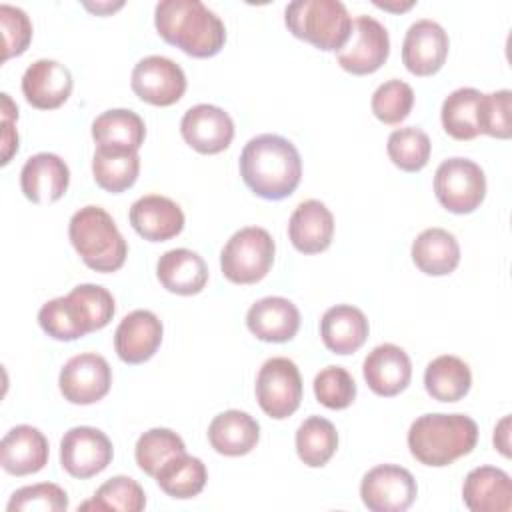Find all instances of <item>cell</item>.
Returning <instances> with one entry per match:
<instances>
[{"label": "cell", "instance_id": "cell-15", "mask_svg": "<svg viewBox=\"0 0 512 512\" xmlns=\"http://www.w3.org/2000/svg\"><path fill=\"white\" fill-rule=\"evenodd\" d=\"M450 40L444 28L430 20L422 18L410 24L402 42V62L408 72L416 76L436 74L448 56Z\"/></svg>", "mask_w": 512, "mask_h": 512}, {"label": "cell", "instance_id": "cell-36", "mask_svg": "<svg viewBox=\"0 0 512 512\" xmlns=\"http://www.w3.org/2000/svg\"><path fill=\"white\" fill-rule=\"evenodd\" d=\"M146 506L142 486L130 476H112L106 480L90 500L82 502L78 510H120L140 512Z\"/></svg>", "mask_w": 512, "mask_h": 512}, {"label": "cell", "instance_id": "cell-26", "mask_svg": "<svg viewBox=\"0 0 512 512\" xmlns=\"http://www.w3.org/2000/svg\"><path fill=\"white\" fill-rule=\"evenodd\" d=\"M370 326L364 312L352 304H336L328 308L320 320V336L324 346L340 356L356 352L368 338Z\"/></svg>", "mask_w": 512, "mask_h": 512}, {"label": "cell", "instance_id": "cell-24", "mask_svg": "<svg viewBox=\"0 0 512 512\" xmlns=\"http://www.w3.org/2000/svg\"><path fill=\"white\" fill-rule=\"evenodd\" d=\"M334 236V216L320 200L300 202L288 222V238L302 254L324 252Z\"/></svg>", "mask_w": 512, "mask_h": 512}, {"label": "cell", "instance_id": "cell-13", "mask_svg": "<svg viewBox=\"0 0 512 512\" xmlns=\"http://www.w3.org/2000/svg\"><path fill=\"white\" fill-rule=\"evenodd\" d=\"M110 438L92 426H74L60 440L62 468L80 480L100 474L112 462Z\"/></svg>", "mask_w": 512, "mask_h": 512}, {"label": "cell", "instance_id": "cell-44", "mask_svg": "<svg viewBox=\"0 0 512 512\" xmlns=\"http://www.w3.org/2000/svg\"><path fill=\"white\" fill-rule=\"evenodd\" d=\"M16 118H2V164H8L18 150V132L14 130Z\"/></svg>", "mask_w": 512, "mask_h": 512}, {"label": "cell", "instance_id": "cell-14", "mask_svg": "<svg viewBox=\"0 0 512 512\" xmlns=\"http://www.w3.org/2000/svg\"><path fill=\"white\" fill-rule=\"evenodd\" d=\"M134 94L152 106H172L186 92V74L166 56H146L132 70Z\"/></svg>", "mask_w": 512, "mask_h": 512}, {"label": "cell", "instance_id": "cell-6", "mask_svg": "<svg viewBox=\"0 0 512 512\" xmlns=\"http://www.w3.org/2000/svg\"><path fill=\"white\" fill-rule=\"evenodd\" d=\"M288 30L324 52H338L352 30L348 8L340 0H294L284 10Z\"/></svg>", "mask_w": 512, "mask_h": 512}, {"label": "cell", "instance_id": "cell-20", "mask_svg": "<svg viewBox=\"0 0 512 512\" xmlns=\"http://www.w3.org/2000/svg\"><path fill=\"white\" fill-rule=\"evenodd\" d=\"M362 374L374 394L390 398L410 384L412 362L404 348L386 342L368 352L362 364Z\"/></svg>", "mask_w": 512, "mask_h": 512}, {"label": "cell", "instance_id": "cell-33", "mask_svg": "<svg viewBox=\"0 0 512 512\" xmlns=\"http://www.w3.org/2000/svg\"><path fill=\"white\" fill-rule=\"evenodd\" d=\"M154 478L160 490H164L170 498L186 500L198 496L204 490L208 472L200 458L184 452L170 458Z\"/></svg>", "mask_w": 512, "mask_h": 512}, {"label": "cell", "instance_id": "cell-43", "mask_svg": "<svg viewBox=\"0 0 512 512\" xmlns=\"http://www.w3.org/2000/svg\"><path fill=\"white\" fill-rule=\"evenodd\" d=\"M0 26H2V36H4V54L2 62H6L12 56H20L30 40H32V22L28 14L10 4L0 6Z\"/></svg>", "mask_w": 512, "mask_h": 512}, {"label": "cell", "instance_id": "cell-39", "mask_svg": "<svg viewBox=\"0 0 512 512\" xmlns=\"http://www.w3.org/2000/svg\"><path fill=\"white\" fill-rule=\"evenodd\" d=\"M372 112L384 124H400L414 106V90L404 80L392 78L380 84L372 94Z\"/></svg>", "mask_w": 512, "mask_h": 512}, {"label": "cell", "instance_id": "cell-1", "mask_svg": "<svg viewBox=\"0 0 512 512\" xmlns=\"http://www.w3.org/2000/svg\"><path fill=\"white\" fill-rule=\"evenodd\" d=\"M244 184L264 200L290 196L302 178V160L296 146L278 134H260L246 142L240 154Z\"/></svg>", "mask_w": 512, "mask_h": 512}, {"label": "cell", "instance_id": "cell-21", "mask_svg": "<svg viewBox=\"0 0 512 512\" xmlns=\"http://www.w3.org/2000/svg\"><path fill=\"white\" fill-rule=\"evenodd\" d=\"M46 436L28 424L14 426L0 442V464L12 476H28L40 472L48 464Z\"/></svg>", "mask_w": 512, "mask_h": 512}, {"label": "cell", "instance_id": "cell-28", "mask_svg": "<svg viewBox=\"0 0 512 512\" xmlns=\"http://www.w3.org/2000/svg\"><path fill=\"white\" fill-rule=\"evenodd\" d=\"M260 438V424L242 410H226L214 416L208 426L210 446L224 456L248 454Z\"/></svg>", "mask_w": 512, "mask_h": 512}, {"label": "cell", "instance_id": "cell-19", "mask_svg": "<svg viewBox=\"0 0 512 512\" xmlns=\"http://www.w3.org/2000/svg\"><path fill=\"white\" fill-rule=\"evenodd\" d=\"M70 184L66 162L52 152L30 156L20 170V188L34 204H50L64 196Z\"/></svg>", "mask_w": 512, "mask_h": 512}, {"label": "cell", "instance_id": "cell-41", "mask_svg": "<svg viewBox=\"0 0 512 512\" xmlns=\"http://www.w3.org/2000/svg\"><path fill=\"white\" fill-rule=\"evenodd\" d=\"M8 512H64L68 510V494L52 482H40L18 488L6 506Z\"/></svg>", "mask_w": 512, "mask_h": 512}, {"label": "cell", "instance_id": "cell-2", "mask_svg": "<svg viewBox=\"0 0 512 512\" xmlns=\"http://www.w3.org/2000/svg\"><path fill=\"white\" fill-rule=\"evenodd\" d=\"M158 34L194 58L216 56L226 42V26L200 0H162L154 8Z\"/></svg>", "mask_w": 512, "mask_h": 512}, {"label": "cell", "instance_id": "cell-40", "mask_svg": "<svg viewBox=\"0 0 512 512\" xmlns=\"http://www.w3.org/2000/svg\"><path fill=\"white\" fill-rule=\"evenodd\" d=\"M316 400L330 410H344L356 398V382L342 366H326L314 378Z\"/></svg>", "mask_w": 512, "mask_h": 512}, {"label": "cell", "instance_id": "cell-7", "mask_svg": "<svg viewBox=\"0 0 512 512\" xmlns=\"http://www.w3.org/2000/svg\"><path fill=\"white\" fill-rule=\"evenodd\" d=\"M276 244L260 226L240 228L220 252L222 274L234 284L260 282L272 268Z\"/></svg>", "mask_w": 512, "mask_h": 512}, {"label": "cell", "instance_id": "cell-12", "mask_svg": "<svg viewBox=\"0 0 512 512\" xmlns=\"http://www.w3.org/2000/svg\"><path fill=\"white\" fill-rule=\"evenodd\" d=\"M58 386L70 404H94L102 400L112 386V370L104 356L82 352L72 356L60 370Z\"/></svg>", "mask_w": 512, "mask_h": 512}, {"label": "cell", "instance_id": "cell-10", "mask_svg": "<svg viewBox=\"0 0 512 512\" xmlns=\"http://www.w3.org/2000/svg\"><path fill=\"white\" fill-rule=\"evenodd\" d=\"M390 54V38L384 24L372 16L352 20V30L346 44L336 52L338 64L356 76L376 72Z\"/></svg>", "mask_w": 512, "mask_h": 512}, {"label": "cell", "instance_id": "cell-27", "mask_svg": "<svg viewBox=\"0 0 512 512\" xmlns=\"http://www.w3.org/2000/svg\"><path fill=\"white\" fill-rule=\"evenodd\" d=\"M160 284L180 296L198 294L208 282V266L204 258L188 248H174L160 256L156 264Z\"/></svg>", "mask_w": 512, "mask_h": 512}, {"label": "cell", "instance_id": "cell-35", "mask_svg": "<svg viewBox=\"0 0 512 512\" xmlns=\"http://www.w3.org/2000/svg\"><path fill=\"white\" fill-rule=\"evenodd\" d=\"M338 448L334 424L322 416L306 418L296 430L298 458L310 468H322Z\"/></svg>", "mask_w": 512, "mask_h": 512}, {"label": "cell", "instance_id": "cell-34", "mask_svg": "<svg viewBox=\"0 0 512 512\" xmlns=\"http://www.w3.org/2000/svg\"><path fill=\"white\" fill-rule=\"evenodd\" d=\"M480 100L476 88H458L442 102L440 118L446 134L456 140H472L480 134Z\"/></svg>", "mask_w": 512, "mask_h": 512}, {"label": "cell", "instance_id": "cell-31", "mask_svg": "<svg viewBox=\"0 0 512 512\" xmlns=\"http://www.w3.org/2000/svg\"><path fill=\"white\" fill-rule=\"evenodd\" d=\"M424 386L438 402H458L472 386V372L462 358L442 354L428 362L424 370Z\"/></svg>", "mask_w": 512, "mask_h": 512}, {"label": "cell", "instance_id": "cell-4", "mask_svg": "<svg viewBox=\"0 0 512 512\" xmlns=\"http://www.w3.org/2000/svg\"><path fill=\"white\" fill-rule=\"evenodd\" d=\"M478 442V424L466 414H422L408 430L410 454L426 466H448L470 454Z\"/></svg>", "mask_w": 512, "mask_h": 512}, {"label": "cell", "instance_id": "cell-25", "mask_svg": "<svg viewBox=\"0 0 512 512\" xmlns=\"http://www.w3.org/2000/svg\"><path fill=\"white\" fill-rule=\"evenodd\" d=\"M462 500L472 512H510V476L496 466H478L470 470L464 478Z\"/></svg>", "mask_w": 512, "mask_h": 512}, {"label": "cell", "instance_id": "cell-5", "mask_svg": "<svg viewBox=\"0 0 512 512\" xmlns=\"http://www.w3.org/2000/svg\"><path fill=\"white\" fill-rule=\"evenodd\" d=\"M68 238L82 262L96 272H116L126 262L128 244L114 218L100 206L76 210L68 224Z\"/></svg>", "mask_w": 512, "mask_h": 512}, {"label": "cell", "instance_id": "cell-30", "mask_svg": "<svg viewBox=\"0 0 512 512\" xmlns=\"http://www.w3.org/2000/svg\"><path fill=\"white\" fill-rule=\"evenodd\" d=\"M92 138L98 146L138 152L146 138V126L134 110L112 108L94 118Z\"/></svg>", "mask_w": 512, "mask_h": 512}, {"label": "cell", "instance_id": "cell-3", "mask_svg": "<svg viewBox=\"0 0 512 512\" xmlns=\"http://www.w3.org/2000/svg\"><path fill=\"white\" fill-rule=\"evenodd\" d=\"M114 310V298L104 286L78 284L66 296L48 300L38 312V324L54 340L70 342L104 328Z\"/></svg>", "mask_w": 512, "mask_h": 512}, {"label": "cell", "instance_id": "cell-29", "mask_svg": "<svg viewBox=\"0 0 512 512\" xmlns=\"http://www.w3.org/2000/svg\"><path fill=\"white\" fill-rule=\"evenodd\" d=\"M412 262L428 276H446L460 262V244L444 228H426L412 242Z\"/></svg>", "mask_w": 512, "mask_h": 512}, {"label": "cell", "instance_id": "cell-17", "mask_svg": "<svg viewBox=\"0 0 512 512\" xmlns=\"http://www.w3.org/2000/svg\"><path fill=\"white\" fill-rule=\"evenodd\" d=\"M70 70L50 58H40L32 62L22 76V94L28 104L38 110H54L62 106L72 92Z\"/></svg>", "mask_w": 512, "mask_h": 512}, {"label": "cell", "instance_id": "cell-38", "mask_svg": "<svg viewBox=\"0 0 512 512\" xmlns=\"http://www.w3.org/2000/svg\"><path fill=\"white\" fill-rule=\"evenodd\" d=\"M430 138L424 130L416 126L398 128L388 136L386 152L394 166H398L404 172H418L422 170L430 160Z\"/></svg>", "mask_w": 512, "mask_h": 512}, {"label": "cell", "instance_id": "cell-42", "mask_svg": "<svg viewBox=\"0 0 512 512\" xmlns=\"http://www.w3.org/2000/svg\"><path fill=\"white\" fill-rule=\"evenodd\" d=\"M510 90H498L492 94H482L480 100V134L506 140L512 136L510 120Z\"/></svg>", "mask_w": 512, "mask_h": 512}, {"label": "cell", "instance_id": "cell-37", "mask_svg": "<svg viewBox=\"0 0 512 512\" xmlns=\"http://www.w3.org/2000/svg\"><path fill=\"white\" fill-rule=\"evenodd\" d=\"M184 452H186V446L182 438L170 428H150L138 438L134 448L138 468L152 478L170 458Z\"/></svg>", "mask_w": 512, "mask_h": 512}, {"label": "cell", "instance_id": "cell-11", "mask_svg": "<svg viewBox=\"0 0 512 512\" xmlns=\"http://www.w3.org/2000/svg\"><path fill=\"white\" fill-rule=\"evenodd\" d=\"M418 494L414 476L396 464H380L368 470L360 482V498L372 512H404Z\"/></svg>", "mask_w": 512, "mask_h": 512}, {"label": "cell", "instance_id": "cell-47", "mask_svg": "<svg viewBox=\"0 0 512 512\" xmlns=\"http://www.w3.org/2000/svg\"><path fill=\"white\" fill-rule=\"evenodd\" d=\"M378 8L384 10H408L410 6H414V2H404V4H390V2H374Z\"/></svg>", "mask_w": 512, "mask_h": 512}, {"label": "cell", "instance_id": "cell-16", "mask_svg": "<svg viewBox=\"0 0 512 512\" xmlns=\"http://www.w3.org/2000/svg\"><path fill=\"white\" fill-rule=\"evenodd\" d=\"M180 132L188 146L200 154H218L234 138V122L228 112L214 104H196L180 120Z\"/></svg>", "mask_w": 512, "mask_h": 512}, {"label": "cell", "instance_id": "cell-23", "mask_svg": "<svg viewBox=\"0 0 512 512\" xmlns=\"http://www.w3.org/2000/svg\"><path fill=\"white\" fill-rule=\"evenodd\" d=\"M246 326L258 340L288 342L300 328V312L288 298L266 296L250 306Z\"/></svg>", "mask_w": 512, "mask_h": 512}, {"label": "cell", "instance_id": "cell-32", "mask_svg": "<svg viewBox=\"0 0 512 512\" xmlns=\"http://www.w3.org/2000/svg\"><path fill=\"white\" fill-rule=\"evenodd\" d=\"M140 172V156L136 150L98 146L92 156V174L96 184L112 194H120L134 186Z\"/></svg>", "mask_w": 512, "mask_h": 512}, {"label": "cell", "instance_id": "cell-8", "mask_svg": "<svg viewBox=\"0 0 512 512\" xmlns=\"http://www.w3.org/2000/svg\"><path fill=\"white\" fill-rule=\"evenodd\" d=\"M434 194L448 212L470 214L486 196L484 170L474 160L448 158L436 168Z\"/></svg>", "mask_w": 512, "mask_h": 512}, {"label": "cell", "instance_id": "cell-22", "mask_svg": "<svg viewBox=\"0 0 512 512\" xmlns=\"http://www.w3.org/2000/svg\"><path fill=\"white\" fill-rule=\"evenodd\" d=\"M130 224L132 228L150 242H164L178 236L184 228L182 208L160 194H148L138 198L130 206Z\"/></svg>", "mask_w": 512, "mask_h": 512}, {"label": "cell", "instance_id": "cell-45", "mask_svg": "<svg viewBox=\"0 0 512 512\" xmlns=\"http://www.w3.org/2000/svg\"><path fill=\"white\" fill-rule=\"evenodd\" d=\"M508 428H510V416H504L502 420H500V424L494 428V446L504 454V456H510V442H508V438H510V432H508Z\"/></svg>", "mask_w": 512, "mask_h": 512}, {"label": "cell", "instance_id": "cell-18", "mask_svg": "<svg viewBox=\"0 0 512 512\" xmlns=\"http://www.w3.org/2000/svg\"><path fill=\"white\" fill-rule=\"evenodd\" d=\"M162 322L150 310H134L124 316L114 332V348L122 362L142 364L150 360L162 342Z\"/></svg>", "mask_w": 512, "mask_h": 512}, {"label": "cell", "instance_id": "cell-9", "mask_svg": "<svg viewBox=\"0 0 512 512\" xmlns=\"http://www.w3.org/2000/svg\"><path fill=\"white\" fill-rule=\"evenodd\" d=\"M256 400L274 420L292 416L302 400V376L286 356L268 358L256 376Z\"/></svg>", "mask_w": 512, "mask_h": 512}, {"label": "cell", "instance_id": "cell-46", "mask_svg": "<svg viewBox=\"0 0 512 512\" xmlns=\"http://www.w3.org/2000/svg\"><path fill=\"white\" fill-rule=\"evenodd\" d=\"M84 6L92 12H96V14H106V12H112V10L120 8L122 2H116V4H110V2H106V4H84Z\"/></svg>", "mask_w": 512, "mask_h": 512}]
</instances>
